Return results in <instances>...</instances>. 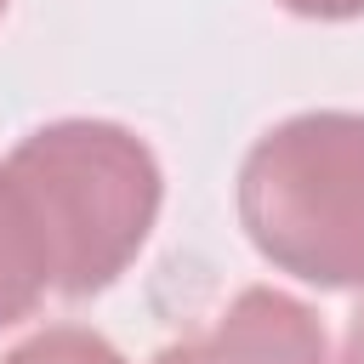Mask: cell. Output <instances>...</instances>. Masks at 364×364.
<instances>
[{
	"instance_id": "1",
	"label": "cell",
	"mask_w": 364,
	"mask_h": 364,
	"mask_svg": "<svg viewBox=\"0 0 364 364\" xmlns=\"http://www.w3.org/2000/svg\"><path fill=\"white\" fill-rule=\"evenodd\" d=\"M6 171L28 199L51 262V290L63 296L114 284L148 245L165 193L148 142L114 119L40 125L11 148Z\"/></svg>"
},
{
	"instance_id": "2",
	"label": "cell",
	"mask_w": 364,
	"mask_h": 364,
	"mask_svg": "<svg viewBox=\"0 0 364 364\" xmlns=\"http://www.w3.org/2000/svg\"><path fill=\"white\" fill-rule=\"evenodd\" d=\"M239 222L290 279L364 284V114L318 108L273 125L239 165Z\"/></svg>"
},
{
	"instance_id": "3",
	"label": "cell",
	"mask_w": 364,
	"mask_h": 364,
	"mask_svg": "<svg viewBox=\"0 0 364 364\" xmlns=\"http://www.w3.org/2000/svg\"><path fill=\"white\" fill-rule=\"evenodd\" d=\"M154 364H324V324L307 301L250 284L216 313L210 330L159 347Z\"/></svg>"
},
{
	"instance_id": "4",
	"label": "cell",
	"mask_w": 364,
	"mask_h": 364,
	"mask_svg": "<svg viewBox=\"0 0 364 364\" xmlns=\"http://www.w3.org/2000/svg\"><path fill=\"white\" fill-rule=\"evenodd\" d=\"M46 290H51V262H46L40 228L28 216L23 188L0 165V330L17 324V318H28Z\"/></svg>"
},
{
	"instance_id": "5",
	"label": "cell",
	"mask_w": 364,
	"mask_h": 364,
	"mask_svg": "<svg viewBox=\"0 0 364 364\" xmlns=\"http://www.w3.org/2000/svg\"><path fill=\"white\" fill-rule=\"evenodd\" d=\"M0 364H125L119 347L97 330H80V324H51L28 341H17Z\"/></svg>"
},
{
	"instance_id": "6",
	"label": "cell",
	"mask_w": 364,
	"mask_h": 364,
	"mask_svg": "<svg viewBox=\"0 0 364 364\" xmlns=\"http://www.w3.org/2000/svg\"><path fill=\"white\" fill-rule=\"evenodd\" d=\"M296 17H318V23H341V17H364V0H279Z\"/></svg>"
},
{
	"instance_id": "7",
	"label": "cell",
	"mask_w": 364,
	"mask_h": 364,
	"mask_svg": "<svg viewBox=\"0 0 364 364\" xmlns=\"http://www.w3.org/2000/svg\"><path fill=\"white\" fill-rule=\"evenodd\" d=\"M341 364H364V307L347 318V341H341Z\"/></svg>"
},
{
	"instance_id": "8",
	"label": "cell",
	"mask_w": 364,
	"mask_h": 364,
	"mask_svg": "<svg viewBox=\"0 0 364 364\" xmlns=\"http://www.w3.org/2000/svg\"><path fill=\"white\" fill-rule=\"evenodd\" d=\"M0 11H6V0H0Z\"/></svg>"
}]
</instances>
